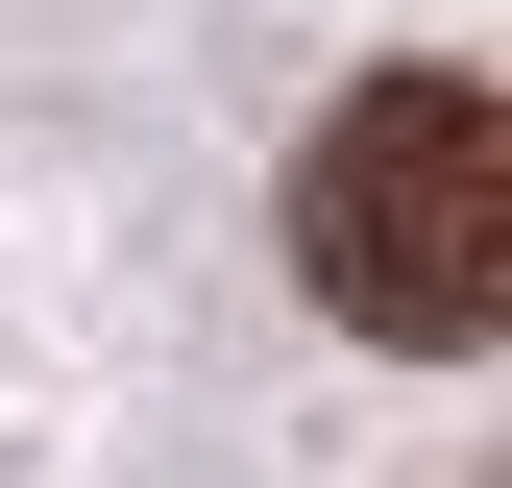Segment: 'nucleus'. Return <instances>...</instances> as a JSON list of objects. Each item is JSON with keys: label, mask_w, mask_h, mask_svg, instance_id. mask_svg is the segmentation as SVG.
<instances>
[{"label": "nucleus", "mask_w": 512, "mask_h": 488, "mask_svg": "<svg viewBox=\"0 0 512 488\" xmlns=\"http://www.w3.org/2000/svg\"><path fill=\"white\" fill-rule=\"evenodd\" d=\"M293 269H317V318H366L391 366H464L512 318V98L488 74H366L293 147Z\"/></svg>", "instance_id": "1"}]
</instances>
